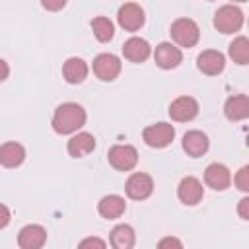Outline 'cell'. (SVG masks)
I'll use <instances>...</instances> for the list:
<instances>
[{
	"label": "cell",
	"instance_id": "6da1fadb",
	"mask_svg": "<svg viewBox=\"0 0 249 249\" xmlns=\"http://www.w3.org/2000/svg\"><path fill=\"white\" fill-rule=\"evenodd\" d=\"M86 124V111L78 103H62L53 117V128L58 134H72Z\"/></svg>",
	"mask_w": 249,
	"mask_h": 249
},
{
	"label": "cell",
	"instance_id": "7a4b0ae2",
	"mask_svg": "<svg viewBox=\"0 0 249 249\" xmlns=\"http://www.w3.org/2000/svg\"><path fill=\"white\" fill-rule=\"evenodd\" d=\"M243 25V12L237 6L226 4L222 6L216 14H214V27L222 33H233L239 31V27Z\"/></svg>",
	"mask_w": 249,
	"mask_h": 249
},
{
	"label": "cell",
	"instance_id": "3957f363",
	"mask_svg": "<svg viewBox=\"0 0 249 249\" xmlns=\"http://www.w3.org/2000/svg\"><path fill=\"white\" fill-rule=\"evenodd\" d=\"M171 37L177 45L181 47H195L198 43V37H200V31H198V25L189 19V18H179L173 21L171 25Z\"/></svg>",
	"mask_w": 249,
	"mask_h": 249
},
{
	"label": "cell",
	"instance_id": "277c9868",
	"mask_svg": "<svg viewBox=\"0 0 249 249\" xmlns=\"http://www.w3.org/2000/svg\"><path fill=\"white\" fill-rule=\"evenodd\" d=\"M107 158H109V163H111L115 169H119V171H128V169H132V167L136 165V161H138V152H136L134 146H128V144H115V146L109 150Z\"/></svg>",
	"mask_w": 249,
	"mask_h": 249
},
{
	"label": "cell",
	"instance_id": "5b68a950",
	"mask_svg": "<svg viewBox=\"0 0 249 249\" xmlns=\"http://www.w3.org/2000/svg\"><path fill=\"white\" fill-rule=\"evenodd\" d=\"M175 136V128L169 124V123H156V124H150L144 128L142 132V138L148 146L152 148H165L167 144H171Z\"/></svg>",
	"mask_w": 249,
	"mask_h": 249
},
{
	"label": "cell",
	"instance_id": "8992f818",
	"mask_svg": "<svg viewBox=\"0 0 249 249\" xmlns=\"http://www.w3.org/2000/svg\"><path fill=\"white\" fill-rule=\"evenodd\" d=\"M117 19H119V25L126 31H138L142 25H144V12L138 4L134 2H126L119 8V14H117Z\"/></svg>",
	"mask_w": 249,
	"mask_h": 249
},
{
	"label": "cell",
	"instance_id": "52a82bcc",
	"mask_svg": "<svg viewBox=\"0 0 249 249\" xmlns=\"http://www.w3.org/2000/svg\"><path fill=\"white\" fill-rule=\"evenodd\" d=\"M93 72L99 80L103 82H111L119 76L121 72V60L115 56V54H109V53H103V54H97L95 60H93Z\"/></svg>",
	"mask_w": 249,
	"mask_h": 249
},
{
	"label": "cell",
	"instance_id": "ba28073f",
	"mask_svg": "<svg viewBox=\"0 0 249 249\" xmlns=\"http://www.w3.org/2000/svg\"><path fill=\"white\" fill-rule=\"evenodd\" d=\"M198 115V103L195 97H189V95H181L177 97L171 105H169V117L173 121H179V123H187L191 119H195Z\"/></svg>",
	"mask_w": 249,
	"mask_h": 249
},
{
	"label": "cell",
	"instance_id": "9c48e42d",
	"mask_svg": "<svg viewBox=\"0 0 249 249\" xmlns=\"http://www.w3.org/2000/svg\"><path fill=\"white\" fill-rule=\"evenodd\" d=\"M126 195L134 200H144L154 191V181L148 173H132L126 181Z\"/></svg>",
	"mask_w": 249,
	"mask_h": 249
},
{
	"label": "cell",
	"instance_id": "30bf717a",
	"mask_svg": "<svg viewBox=\"0 0 249 249\" xmlns=\"http://www.w3.org/2000/svg\"><path fill=\"white\" fill-rule=\"evenodd\" d=\"M45 241H47V230L39 224H29L21 228L18 235V245L21 249H39L45 245Z\"/></svg>",
	"mask_w": 249,
	"mask_h": 249
},
{
	"label": "cell",
	"instance_id": "8fae6325",
	"mask_svg": "<svg viewBox=\"0 0 249 249\" xmlns=\"http://www.w3.org/2000/svg\"><path fill=\"white\" fill-rule=\"evenodd\" d=\"M202 195H204L202 183L196 177H185V179H181V183L177 187V196H179V200L183 204H189V206L198 204L202 200Z\"/></svg>",
	"mask_w": 249,
	"mask_h": 249
},
{
	"label": "cell",
	"instance_id": "7c38bea8",
	"mask_svg": "<svg viewBox=\"0 0 249 249\" xmlns=\"http://www.w3.org/2000/svg\"><path fill=\"white\" fill-rule=\"evenodd\" d=\"M154 58H156V64L163 70H171L175 66L181 64L183 60V54L179 51V47L171 45V43H160L156 47V53H154Z\"/></svg>",
	"mask_w": 249,
	"mask_h": 249
},
{
	"label": "cell",
	"instance_id": "4fadbf2b",
	"mask_svg": "<svg viewBox=\"0 0 249 249\" xmlns=\"http://www.w3.org/2000/svg\"><path fill=\"white\" fill-rule=\"evenodd\" d=\"M204 181L210 189L214 191H224L230 187L231 183V175H230V169L222 163H210L204 171Z\"/></svg>",
	"mask_w": 249,
	"mask_h": 249
},
{
	"label": "cell",
	"instance_id": "5bb4252c",
	"mask_svg": "<svg viewBox=\"0 0 249 249\" xmlns=\"http://www.w3.org/2000/svg\"><path fill=\"white\" fill-rule=\"evenodd\" d=\"M196 64H198V70L208 74V76H216L224 70L226 66V60H224V54L220 51H202L196 58Z\"/></svg>",
	"mask_w": 249,
	"mask_h": 249
},
{
	"label": "cell",
	"instance_id": "9a60e30c",
	"mask_svg": "<svg viewBox=\"0 0 249 249\" xmlns=\"http://www.w3.org/2000/svg\"><path fill=\"white\" fill-rule=\"evenodd\" d=\"M150 51L152 49H150L148 41L146 39H140V37H130L123 45V54L130 62H144L150 56Z\"/></svg>",
	"mask_w": 249,
	"mask_h": 249
},
{
	"label": "cell",
	"instance_id": "2e32d148",
	"mask_svg": "<svg viewBox=\"0 0 249 249\" xmlns=\"http://www.w3.org/2000/svg\"><path fill=\"white\" fill-rule=\"evenodd\" d=\"M224 113L230 121H243L249 117V97L239 93V95H231L226 105H224Z\"/></svg>",
	"mask_w": 249,
	"mask_h": 249
},
{
	"label": "cell",
	"instance_id": "e0dca14e",
	"mask_svg": "<svg viewBox=\"0 0 249 249\" xmlns=\"http://www.w3.org/2000/svg\"><path fill=\"white\" fill-rule=\"evenodd\" d=\"M183 150L193 156V158H198L202 154H206L208 150V136L200 130H189L185 136H183Z\"/></svg>",
	"mask_w": 249,
	"mask_h": 249
},
{
	"label": "cell",
	"instance_id": "ac0fdd59",
	"mask_svg": "<svg viewBox=\"0 0 249 249\" xmlns=\"http://www.w3.org/2000/svg\"><path fill=\"white\" fill-rule=\"evenodd\" d=\"M95 148V138L89 132H78L68 140V154L72 158H84Z\"/></svg>",
	"mask_w": 249,
	"mask_h": 249
},
{
	"label": "cell",
	"instance_id": "d6986e66",
	"mask_svg": "<svg viewBox=\"0 0 249 249\" xmlns=\"http://www.w3.org/2000/svg\"><path fill=\"white\" fill-rule=\"evenodd\" d=\"M124 208H126L124 198L119 196V195H107V196H103V198L99 200V204H97L99 214H101L103 218H107V220L119 218V216L124 212Z\"/></svg>",
	"mask_w": 249,
	"mask_h": 249
},
{
	"label": "cell",
	"instance_id": "ffe728a7",
	"mask_svg": "<svg viewBox=\"0 0 249 249\" xmlns=\"http://www.w3.org/2000/svg\"><path fill=\"white\" fill-rule=\"evenodd\" d=\"M25 160V150L18 142H6L0 146V163L4 167H18Z\"/></svg>",
	"mask_w": 249,
	"mask_h": 249
},
{
	"label": "cell",
	"instance_id": "44dd1931",
	"mask_svg": "<svg viewBox=\"0 0 249 249\" xmlns=\"http://www.w3.org/2000/svg\"><path fill=\"white\" fill-rule=\"evenodd\" d=\"M62 74H64V78H66L68 84H80V82H84L86 76H88V64H86L82 58L72 56V58H68V60L64 62Z\"/></svg>",
	"mask_w": 249,
	"mask_h": 249
},
{
	"label": "cell",
	"instance_id": "7402d4cb",
	"mask_svg": "<svg viewBox=\"0 0 249 249\" xmlns=\"http://www.w3.org/2000/svg\"><path fill=\"white\" fill-rule=\"evenodd\" d=\"M111 245L115 249H130L134 245V230L128 224H119L111 231Z\"/></svg>",
	"mask_w": 249,
	"mask_h": 249
},
{
	"label": "cell",
	"instance_id": "603a6c76",
	"mask_svg": "<svg viewBox=\"0 0 249 249\" xmlns=\"http://www.w3.org/2000/svg\"><path fill=\"white\" fill-rule=\"evenodd\" d=\"M91 29H93L95 37H97L101 43H107V41H111V39H113V33H115V27H113L111 19H107V18H101V16L91 19Z\"/></svg>",
	"mask_w": 249,
	"mask_h": 249
},
{
	"label": "cell",
	"instance_id": "cb8c5ba5",
	"mask_svg": "<svg viewBox=\"0 0 249 249\" xmlns=\"http://www.w3.org/2000/svg\"><path fill=\"white\" fill-rule=\"evenodd\" d=\"M230 56L237 64H247L249 62V41L247 37H237L230 45Z\"/></svg>",
	"mask_w": 249,
	"mask_h": 249
},
{
	"label": "cell",
	"instance_id": "d4e9b609",
	"mask_svg": "<svg viewBox=\"0 0 249 249\" xmlns=\"http://www.w3.org/2000/svg\"><path fill=\"white\" fill-rule=\"evenodd\" d=\"M235 185H237V189H241V191H249V167H247V165L237 171V175H235Z\"/></svg>",
	"mask_w": 249,
	"mask_h": 249
},
{
	"label": "cell",
	"instance_id": "484cf974",
	"mask_svg": "<svg viewBox=\"0 0 249 249\" xmlns=\"http://www.w3.org/2000/svg\"><path fill=\"white\" fill-rule=\"evenodd\" d=\"M41 4H43L47 10H51V12H56V10L64 8L66 0H41Z\"/></svg>",
	"mask_w": 249,
	"mask_h": 249
},
{
	"label": "cell",
	"instance_id": "4316f807",
	"mask_svg": "<svg viewBox=\"0 0 249 249\" xmlns=\"http://www.w3.org/2000/svg\"><path fill=\"white\" fill-rule=\"evenodd\" d=\"M8 222H10V210H8V206H4V204L0 202V230L6 228Z\"/></svg>",
	"mask_w": 249,
	"mask_h": 249
},
{
	"label": "cell",
	"instance_id": "83f0119b",
	"mask_svg": "<svg viewBox=\"0 0 249 249\" xmlns=\"http://www.w3.org/2000/svg\"><path fill=\"white\" fill-rule=\"evenodd\" d=\"M239 216L241 220H249V198L239 200Z\"/></svg>",
	"mask_w": 249,
	"mask_h": 249
},
{
	"label": "cell",
	"instance_id": "f1b7e54d",
	"mask_svg": "<svg viewBox=\"0 0 249 249\" xmlns=\"http://www.w3.org/2000/svg\"><path fill=\"white\" fill-rule=\"evenodd\" d=\"M88 245H97V247H105V241H101V239H97V237H89V239H84L82 243H80V247H88Z\"/></svg>",
	"mask_w": 249,
	"mask_h": 249
},
{
	"label": "cell",
	"instance_id": "f546056e",
	"mask_svg": "<svg viewBox=\"0 0 249 249\" xmlns=\"http://www.w3.org/2000/svg\"><path fill=\"white\" fill-rule=\"evenodd\" d=\"M8 74H10V68H8L6 60H2V58H0V82H4V80L8 78Z\"/></svg>",
	"mask_w": 249,
	"mask_h": 249
},
{
	"label": "cell",
	"instance_id": "4dcf8cb0",
	"mask_svg": "<svg viewBox=\"0 0 249 249\" xmlns=\"http://www.w3.org/2000/svg\"><path fill=\"white\" fill-rule=\"evenodd\" d=\"M165 245H177V247H181V241L175 239V237H167V239H161L160 241V247H165Z\"/></svg>",
	"mask_w": 249,
	"mask_h": 249
},
{
	"label": "cell",
	"instance_id": "1f68e13d",
	"mask_svg": "<svg viewBox=\"0 0 249 249\" xmlns=\"http://www.w3.org/2000/svg\"><path fill=\"white\" fill-rule=\"evenodd\" d=\"M235 2H247V0H235Z\"/></svg>",
	"mask_w": 249,
	"mask_h": 249
}]
</instances>
